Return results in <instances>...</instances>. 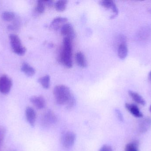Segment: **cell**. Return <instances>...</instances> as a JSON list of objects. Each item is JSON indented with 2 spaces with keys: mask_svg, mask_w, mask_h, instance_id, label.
<instances>
[{
  "mask_svg": "<svg viewBox=\"0 0 151 151\" xmlns=\"http://www.w3.org/2000/svg\"><path fill=\"white\" fill-rule=\"evenodd\" d=\"M25 116L29 125L32 127L35 125L36 120V113L32 107L28 106L26 108Z\"/></svg>",
  "mask_w": 151,
  "mask_h": 151,
  "instance_id": "7",
  "label": "cell"
},
{
  "mask_svg": "<svg viewBox=\"0 0 151 151\" xmlns=\"http://www.w3.org/2000/svg\"><path fill=\"white\" fill-rule=\"evenodd\" d=\"M100 150L102 151H113L111 146L106 145V144L103 145Z\"/></svg>",
  "mask_w": 151,
  "mask_h": 151,
  "instance_id": "26",
  "label": "cell"
},
{
  "mask_svg": "<svg viewBox=\"0 0 151 151\" xmlns=\"http://www.w3.org/2000/svg\"><path fill=\"white\" fill-rule=\"evenodd\" d=\"M100 4L104 8L111 9L113 15L111 17V18H114L119 14V10L113 1L111 0H103L100 1Z\"/></svg>",
  "mask_w": 151,
  "mask_h": 151,
  "instance_id": "9",
  "label": "cell"
},
{
  "mask_svg": "<svg viewBox=\"0 0 151 151\" xmlns=\"http://www.w3.org/2000/svg\"><path fill=\"white\" fill-rule=\"evenodd\" d=\"M128 52L127 46L125 43H122L118 48V56L120 59H124L127 57Z\"/></svg>",
  "mask_w": 151,
  "mask_h": 151,
  "instance_id": "16",
  "label": "cell"
},
{
  "mask_svg": "<svg viewBox=\"0 0 151 151\" xmlns=\"http://www.w3.org/2000/svg\"><path fill=\"white\" fill-rule=\"evenodd\" d=\"M16 151L14 150V151Z\"/></svg>",
  "mask_w": 151,
  "mask_h": 151,
  "instance_id": "31",
  "label": "cell"
},
{
  "mask_svg": "<svg viewBox=\"0 0 151 151\" xmlns=\"http://www.w3.org/2000/svg\"><path fill=\"white\" fill-rule=\"evenodd\" d=\"M75 59L76 64L80 67L83 68L87 67L88 65L87 60L84 54L81 51L77 52L75 55Z\"/></svg>",
  "mask_w": 151,
  "mask_h": 151,
  "instance_id": "14",
  "label": "cell"
},
{
  "mask_svg": "<svg viewBox=\"0 0 151 151\" xmlns=\"http://www.w3.org/2000/svg\"><path fill=\"white\" fill-rule=\"evenodd\" d=\"M76 103V100L74 96L72 98L68 103L65 105V107L67 110H70L73 108L75 105Z\"/></svg>",
  "mask_w": 151,
  "mask_h": 151,
  "instance_id": "24",
  "label": "cell"
},
{
  "mask_svg": "<svg viewBox=\"0 0 151 151\" xmlns=\"http://www.w3.org/2000/svg\"><path fill=\"white\" fill-rule=\"evenodd\" d=\"M45 1H38L35 9L36 12L40 14L43 13L45 11Z\"/></svg>",
  "mask_w": 151,
  "mask_h": 151,
  "instance_id": "21",
  "label": "cell"
},
{
  "mask_svg": "<svg viewBox=\"0 0 151 151\" xmlns=\"http://www.w3.org/2000/svg\"><path fill=\"white\" fill-rule=\"evenodd\" d=\"M72 40L70 38L64 37L63 40V51L61 54V61L67 68H71L73 66L72 45Z\"/></svg>",
  "mask_w": 151,
  "mask_h": 151,
  "instance_id": "2",
  "label": "cell"
},
{
  "mask_svg": "<svg viewBox=\"0 0 151 151\" xmlns=\"http://www.w3.org/2000/svg\"><path fill=\"white\" fill-rule=\"evenodd\" d=\"M99 151H101V150H99Z\"/></svg>",
  "mask_w": 151,
  "mask_h": 151,
  "instance_id": "30",
  "label": "cell"
},
{
  "mask_svg": "<svg viewBox=\"0 0 151 151\" xmlns=\"http://www.w3.org/2000/svg\"><path fill=\"white\" fill-rule=\"evenodd\" d=\"M150 112H151V105L150 106Z\"/></svg>",
  "mask_w": 151,
  "mask_h": 151,
  "instance_id": "29",
  "label": "cell"
},
{
  "mask_svg": "<svg viewBox=\"0 0 151 151\" xmlns=\"http://www.w3.org/2000/svg\"><path fill=\"white\" fill-rule=\"evenodd\" d=\"M115 113H116V116H117V118L119 119V120L120 121H123V116H122V114L120 111L119 110H115Z\"/></svg>",
  "mask_w": 151,
  "mask_h": 151,
  "instance_id": "25",
  "label": "cell"
},
{
  "mask_svg": "<svg viewBox=\"0 0 151 151\" xmlns=\"http://www.w3.org/2000/svg\"><path fill=\"white\" fill-rule=\"evenodd\" d=\"M76 135L72 131H67L64 133L61 137V143L65 149H69L72 147L75 144Z\"/></svg>",
  "mask_w": 151,
  "mask_h": 151,
  "instance_id": "4",
  "label": "cell"
},
{
  "mask_svg": "<svg viewBox=\"0 0 151 151\" xmlns=\"http://www.w3.org/2000/svg\"><path fill=\"white\" fill-rule=\"evenodd\" d=\"M149 78H150V79L151 80V71L150 72V73H149Z\"/></svg>",
  "mask_w": 151,
  "mask_h": 151,
  "instance_id": "28",
  "label": "cell"
},
{
  "mask_svg": "<svg viewBox=\"0 0 151 151\" xmlns=\"http://www.w3.org/2000/svg\"><path fill=\"white\" fill-rule=\"evenodd\" d=\"M42 120L44 125L48 126L55 123L57 121V118L54 113L50 111H47L43 115Z\"/></svg>",
  "mask_w": 151,
  "mask_h": 151,
  "instance_id": "11",
  "label": "cell"
},
{
  "mask_svg": "<svg viewBox=\"0 0 151 151\" xmlns=\"http://www.w3.org/2000/svg\"><path fill=\"white\" fill-rule=\"evenodd\" d=\"M30 101L39 110L43 109L46 106V103L45 98L42 96H33L30 98Z\"/></svg>",
  "mask_w": 151,
  "mask_h": 151,
  "instance_id": "8",
  "label": "cell"
},
{
  "mask_svg": "<svg viewBox=\"0 0 151 151\" xmlns=\"http://www.w3.org/2000/svg\"><path fill=\"white\" fill-rule=\"evenodd\" d=\"M21 70L28 77H32L35 73V70L27 62H24L21 66Z\"/></svg>",
  "mask_w": 151,
  "mask_h": 151,
  "instance_id": "13",
  "label": "cell"
},
{
  "mask_svg": "<svg viewBox=\"0 0 151 151\" xmlns=\"http://www.w3.org/2000/svg\"><path fill=\"white\" fill-rule=\"evenodd\" d=\"M67 1H58L55 4V7L56 10L59 12H63L65 10L67 4Z\"/></svg>",
  "mask_w": 151,
  "mask_h": 151,
  "instance_id": "20",
  "label": "cell"
},
{
  "mask_svg": "<svg viewBox=\"0 0 151 151\" xmlns=\"http://www.w3.org/2000/svg\"><path fill=\"white\" fill-rule=\"evenodd\" d=\"M128 94L135 102L142 105H145L146 104L145 100L139 94L132 90H129Z\"/></svg>",
  "mask_w": 151,
  "mask_h": 151,
  "instance_id": "15",
  "label": "cell"
},
{
  "mask_svg": "<svg viewBox=\"0 0 151 151\" xmlns=\"http://www.w3.org/2000/svg\"><path fill=\"white\" fill-rule=\"evenodd\" d=\"M15 17V14L12 12L4 11L2 13L1 18L5 21H12Z\"/></svg>",
  "mask_w": 151,
  "mask_h": 151,
  "instance_id": "19",
  "label": "cell"
},
{
  "mask_svg": "<svg viewBox=\"0 0 151 151\" xmlns=\"http://www.w3.org/2000/svg\"><path fill=\"white\" fill-rule=\"evenodd\" d=\"M126 109L134 117L137 118H142L143 116L140 111L137 105L134 104L126 103L125 105Z\"/></svg>",
  "mask_w": 151,
  "mask_h": 151,
  "instance_id": "12",
  "label": "cell"
},
{
  "mask_svg": "<svg viewBox=\"0 0 151 151\" xmlns=\"http://www.w3.org/2000/svg\"><path fill=\"white\" fill-rule=\"evenodd\" d=\"M9 39L13 52L18 56H24L26 52L27 49L22 45L18 35L15 34H11L9 36Z\"/></svg>",
  "mask_w": 151,
  "mask_h": 151,
  "instance_id": "3",
  "label": "cell"
},
{
  "mask_svg": "<svg viewBox=\"0 0 151 151\" xmlns=\"http://www.w3.org/2000/svg\"><path fill=\"white\" fill-rule=\"evenodd\" d=\"M12 86L11 79L6 74L2 75L0 78V92L3 95L9 93Z\"/></svg>",
  "mask_w": 151,
  "mask_h": 151,
  "instance_id": "5",
  "label": "cell"
},
{
  "mask_svg": "<svg viewBox=\"0 0 151 151\" xmlns=\"http://www.w3.org/2000/svg\"><path fill=\"white\" fill-rule=\"evenodd\" d=\"M68 19L64 17H58L55 18L50 25V27L54 30H58L62 27L63 25L66 24Z\"/></svg>",
  "mask_w": 151,
  "mask_h": 151,
  "instance_id": "10",
  "label": "cell"
},
{
  "mask_svg": "<svg viewBox=\"0 0 151 151\" xmlns=\"http://www.w3.org/2000/svg\"><path fill=\"white\" fill-rule=\"evenodd\" d=\"M151 125V120L149 118L143 120L139 125V130L142 133H144L148 130L149 128Z\"/></svg>",
  "mask_w": 151,
  "mask_h": 151,
  "instance_id": "18",
  "label": "cell"
},
{
  "mask_svg": "<svg viewBox=\"0 0 151 151\" xmlns=\"http://www.w3.org/2000/svg\"><path fill=\"white\" fill-rule=\"evenodd\" d=\"M54 97L57 103L59 105H66L68 101L74 96L70 89L65 85L56 86L53 91Z\"/></svg>",
  "mask_w": 151,
  "mask_h": 151,
  "instance_id": "1",
  "label": "cell"
},
{
  "mask_svg": "<svg viewBox=\"0 0 151 151\" xmlns=\"http://www.w3.org/2000/svg\"><path fill=\"white\" fill-rule=\"evenodd\" d=\"M45 4L46 5H47L48 6H49V7H51L52 6V5H53V3H54V1H45Z\"/></svg>",
  "mask_w": 151,
  "mask_h": 151,
  "instance_id": "27",
  "label": "cell"
},
{
  "mask_svg": "<svg viewBox=\"0 0 151 151\" xmlns=\"http://www.w3.org/2000/svg\"><path fill=\"white\" fill-rule=\"evenodd\" d=\"M61 34L65 37L70 38L71 40L75 37V31L72 25L69 23H66L62 26L61 28Z\"/></svg>",
  "mask_w": 151,
  "mask_h": 151,
  "instance_id": "6",
  "label": "cell"
},
{
  "mask_svg": "<svg viewBox=\"0 0 151 151\" xmlns=\"http://www.w3.org/2000/svg\"><path fill=\"white\" fill-rule=\"evenodd\" d=\"M38 82L44 88L47 89L50 87V78L49 75H46L40 78Z\"/></svg>",
  "mask_w": 151,
  "mask_h": 151,
  "instance_id": "17",
  "label": "cell"
},
{
  "mask_svg": "<svg viewBox=\"0 0 151 151\" xmlns=\"http://www.w3.org/2000/svg\"><path fill=\"white\" fill-rule=\"evenodd\" d=\"M125 151H138V143L136 141L128 144L125 147Z\"/></svg>",
  "mask_w": 151,
  "mask_h": 151,
  "instance_id": "22",
  "label": "cell"
},
{
  "mask_svg": "<svg viewBox=\"0 0 151 151\" xmlns=\"http://www.w3.org/2000/svg\"><path fill=\"white\" fill-rule=\"evenodd\" d=\"M6 130L4 127L0 126V147L1 146L6 135Z\"/></svg>",
  "mask_w": 151,
  "mask_h": 151,
  "instance_id": "23",
  "label": "cell"
}]
</instances>
